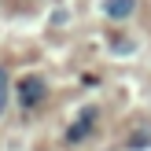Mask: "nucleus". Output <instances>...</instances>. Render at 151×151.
Here are the masks:
<instances>
[{
    "label": "nucleus",
    "instance_id": "f257e3e1",
    "mask_svg": "<svg viewBox=\"0 0 151 151\" xmlns=\"http://www.w3.org/2000/svg\"><path fill=\"white\" fill-rule=\"evenodd\" d=\"M11 92H15V100H19L22 111H37L44 100H48V81H44L41 74H22Z\"/></svg>",
    "mask_w": 151,
    "mask_h": 151
},
{
    "label": "nucleus",
    "instance_id": "f03ea898",
    "mask_svg": "<svg viewBox=\"0 0 151 151\" xmlns=\"http://www.w3.org/2000/svg\"><path fill=\"white\" fill-rule=\"evenodd\" d=\"M92 133H96V107H85L66 129V144H85Z\"/></svg>",
    "mask_w": 151,
    "mask_h": 151
},
{
    "label": "nucleus",
    "instance_id": "7ed1b4c3",
    "mask_svg": "<svg viewBox=\"0 0 151 151\" xmlns=\"http://www.w3.org/2000/svg\"><path fill=\"white\" fill-rule=\"evenodd\" d=\"M103 15L111 22H125L137 15V0H103Z\"/></svg>",
    "mask_w": 151,
    "mask_h": 151
},
{
    "label": "nucleus",
    "instance_id": "20e7f679",
    "mask_svg": "<svg viewBox=\"0 0 151 151\" xmlns=\"http://www.w3.org/2000/svg\"><path fill=\"white\" fill-rule=\"evenodd\" d=\"M7 100H11V78L0 66V114H7Z\"/></svg>",
    "mask_w": 151,
    "mask_h": 151
},
{
    "label": "nucleus",
    "instance_id": "39448f33",
    "mask_svg": "<svg viewBox=\"0 0 151 151\" xmlns=\"http://www.w3.org/2000/svg\"><path fill=\"white\" fill-rule=\"evenodd\" d=\"M114 52H118V55H125V52H133V41H114Z\"/></svg>",
    "mask_w": 151,
    "mask_h": 151
}]
</instances>
